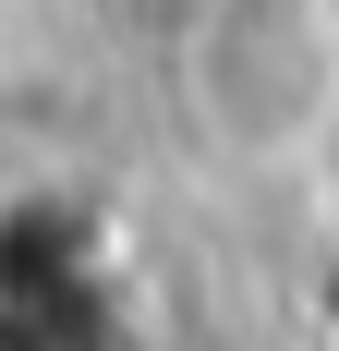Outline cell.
<instances>
[{
    "label": "cell",
    "instance_id": "obj_1",
    "mask_svg": "<svg viewBox=\"0 0 339 351\" xmlns=\"http://www.w3.org/2000/svg\"><path fill=\"white\" fill-rule=\"evenodd\" d=\"M182 109L218 158H303L339 121V0H206L182 25Z\"/></svg>",
    "mask_w": 339,
    "mask_h": 351
}]
</instances>
